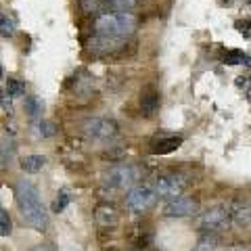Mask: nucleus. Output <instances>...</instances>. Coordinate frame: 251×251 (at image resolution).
<instances>
[{
    "label": "nucleus",
    "instance_id": "1",
    "mask_svg": "<svg viewBox=\"0 0 251 251\" xmlns=\"http://www.w3.org/2000/svg\"><path fill=\"white\" fill-rule=\"evenodd\" d=\"M17 203L21 209V218L27 226H31L34 230H46L49 226V214L42 205L40 193H38V186L29 180H21L17 182Z\"/></svg>",
    "mask_w": 251,
    "mask_h": 251
},
{
    "label": "nucleus",
    "instance_id": "2",
    "mask_svg": "<svg viewBox=\"0 0 251 251\" xmlns=\"http://www.w3.org/2000/svg\"><path fill=\"white\" fill-rule=\"evenodd\" d=\"M138 19L130 11H115V13H100L94 21V31L99 36H111V38H124L130 36L136 29Z\"/></svg>",
    "mask_w": 251,
    "mask_h": 251
},
{
    "label": "nucleus",
    "instance_id": "3",
    "mask_svg": "<svg viewBox=\"0 0 251 251\" xmlns=\"http://www.w3.org/2000/svg\"><path fill=\"white\" fill-rule=\"evenodd\" d=\"M138 180H140V170L136 166H130V163H122V166H115L107 172L103 182L111 188H130Z\"/></svg>",
    "mask_w": 251,
    "mask_h": 251
},
{
    "label": "nucleus",
    "instance_id": "4",
    "mask_svg": "<svg viewBox=\"0 0 251 251\" xmlns=\"http://www.w3.org/2000/svg\"><path fill=\"white\" fill-rule=\"evenodd\" d=\"M155 191L151 186H130L128 195H126V207L134 214L147 211L155 203Z\"/></svg>",
    "mask_w": 251,
    "mask_h": 251
},
{
    "label": "nucleus",
    "instance_id": "5",
    "mask_svg": "<svg viewBox=\"0 0 251 251\" xmlns=\"http://www.w3.org/2000/svg\"><path fill=\"white\" fill-rule=\"evenodd\" d=\"M82 132L92 140H109L117 134V126L103 117H90L82 124Z\"/></svg>",
    "mask_w": 251,
    "mask_h": 251
},
{
    "label": "nucleus",
    "instance_id": "6",
    "mask_svg": "<svg viewBox=\"0 0 251 251\" xmlns=\"http://www.w3.org/2000/svg\"><path fill=\"white\" fill-rule=\"evenodd\" d=\"M199 224H201V228H205V230H224L230 226V211L224 207L207 209L205 214L201 216Z\"/></svg>",
    "mask_w": 251,
    "mask_h": 251
},
{
    "label": "nucleus",
    "instance_id": "7",
    "mask_svg": "<svg viewBox=\"0 0 251 251\" xmlns=\"http://www.w3.org/2000/svg\"><path fill=\"white\" fill-rule=\"evenodd\" d=\"M199 211V203L191 197H172L166 205V216L170 218H188Z\"/></svg>",
    "mask_w": 251,
    "mask_h": 251
},
{
    "label": "nucleus",
    "instance_id": "8",
    "mask_svg": "<svg viewBox=\"0 0 251 251\" xmlns=\"http://www.w3.org/2000/svg\"><path fill=\"white\" fill-rule=\"evenodd\" d=\"M155 195H159V197H178L180 193L184 191V180L180 176H161L157 178V182L153 186Z\"/></svg>",
    "mask_w": 251,
    "mask_h": 251
},
{
    "label": "nucleus",
    "instance_id": "9",
    "mask_svg": "<svg viewBox=\"0 0 251 251\" xmlns=\"http://www.w3.org/2000/svg\"><path fill=\"white\" fill-rule=\"evenodd\" d=\"M90 44V50L94 52H113L120 49V44H122V38H111V36H94L92 40L88 42Z\"/></svg>",
    "mask_w": 251,
    "mask_h": 251
},
{
    "label": "nucleus",
    "instance_id": "10",
    "mask_svg": "<svg viewBox=\"0 0 251 251\" xmlns=\"http://www.w3.org/2000/svg\"><path fill=\"white\" fill-rule=\"evenodd\" d=\"M182 145V138L180 136H168V138H159V140H155L153 143V153H172V151H176V149Z\"/></svg>",
    "mask_w": 251,
    "mask_h": 251
},
{
    "label": "nucleus",
    "instance_id": "11",
    "mask_svg": "<svg viewBox=\"0 0 251 251\" xmlns=\"http://www.w3.org/2000/svg\"><path fill=\"white\" fill-rule=\"evenodd\" d=\"M46 166V157L44 155H27L21 159V168L23 172H27V174H38V172H42Z\"/></svg>",
    "mask_w": 251,
    "mask_h": 251
},
{
    "label": "nucleus",
    "instance_id": "12",
    "mask_svg": "<svg viewBox=\"0 0 251 251\" xmlns=\"http://www.w3.org/2000/svg\"><path fill=\"white\" fill-rule=\"evenodd\" d=\"M97 220H99V224H103V226H115L120 218H117V211L113 207L99 205L97 207Z\"/></svg>",
    "mask_w": 251,
    "mask_h": 251
},
{
    "label": "nucleus",
    "instance_id": "13",
    "mask_svg": "<svg viewBox=\"0 0 251 251\" xmlns=\"http://www.w3.org/2000/svg\"><path fill=\"white\" fill-rule=\"evenodd\" d=\"M42 109H44V103L38 97H34V94H29V97L25 99V111H27V115L31 117V120H40Z\"/></svg>",
    "mask_w": 251,
    "mask_h": 251
},
{
    "label": "nucleus",
    "instance_id": "14",
    "mask_svg": "<svg viewBox=\"0 0 251 251\" xmlns=\"http://www.w3.org/2000/svg\"><path fill=\"white\" fill-rule=\"evenodd\" d=\"M6 94H9L11 99H19V97H25V84L17 77H11L9 82H6Z\"/></svg>",
    "mask_w": 251,
    "mask_h": 251
},
{
    "label": "nucleus",
    "instance_id": "15",
    "mask_svg": "<svg viewBox=\"0 0 251 251\" xmlns=\"http://www.w3.org/2000/svg\"><path fill=\"white\" fill-rule=\"evenodd\" d=\"M218 247V239L214 234H205V237H201V241L195 245L193 251H216Z\"/></svg>",
    "mask_w": 251,
    "mask_h": 251
},
{
    "label": "nucleus",
    "instance_id": "16",
    "mask_svg": "<svg viewBox=\"0 0 251 251\" xmlns=\"http://www.w3.org/2000/svg\"><path fill=\"white\" fill-rule=\"evenodd\" d=\"M13 34H15V23L6 15H0V36L11 38Z\"/></svg>",
    "mask_w": 251,
    "mask_h": 251
},
{
    "label": "nucleus",
    "instance_id": "17",
    "mask_svg": "<svg viewBox=\"0 0 251 251\" xmlns=\"http://www.w3.org/2000/svg\"><path fill=\"white\" fill-rule=\"evenodd\" d=\"M107 2L117 11H132L138 6V0H107Z\"/></svg>",
    "mask_w": 251,
    "mask_h": 251
},
{
    "label": "nucleus",
    "instance_id": "18",
    "mask_svg": "<svg viewBox=\"0 0 251 251\" xmlns=\"http://www.w3.org/2000/svg\"><path fill=\"white\" fill-rule=\"evenodd\" d=\"M13 232V224L6 211H0V237H9Z\"/></svg>",
    "mask_w": 251,
    "mask_h": 251
},
{
    "label": "nucleus",
    "instance_id": "19",
    "mask_svg": "<svg viewBox=\"0 0 251 251\" xmlns=\"http://www.w3.org/2000/svg\"><path fill=\"white\" fill-rule=\"evenodd\" d=\"M80 6L84 13H99L100 9H103V2L100 0H80Z\"/></svg>",
    "mask_w": 251,
    "mask_h": 251
},
{
    "label": "nucleus",
    "instance_id": "20",
    "mask_svg": "<svg viewBox=\"0 0 251 251\" xmlns=\"http://www.w3.org/2000/svg\"><path fill=\"white\" fill-rule=\"evenodd\" d=\"M157 107H159V97H157V94H147L143 99V109L147 113H153Z\"/></svg>",
    "mask_w": 251,
    "mask_h": 251
},
{
    "label": "nucleus",
    "instance_id": "21",
    "mask_svg": "<svg viewBox=\"0 0 251 251\" xmlns=\"http://www.w3.org/2000/svg\"><path fill=\"white\" fill-rule=\"evenodd\" d=\"M69 201H72V197H69L65 191H61V193H59V197L54 199V203H52V211H63V209L69 205Z\"/></svg>",
    "mask_w": 251,
    "mask_h": 251
},
{
    "label": "nucleus",
    "instance_id": "22",
    "mask_svg": "<svg viewBox=\"0 0 251 251\" xmlns=\"http://www.w3.org/2000/svg\"><path fill=\"white\" fill-rule=\"evenodd\" d=\"M226 63H228V65H239V63H247V57L241 50H230L226 54Z\"/></svg>",
    "mask_w": 251,
    "mask_h": 251
},
{
    "label": "nucleus",
    "instance_id": "23",
    "mask_svg": "<svg viewBox=\"0 0 251 251\" xmlns=\"http://www.w3.org/2000/svg\"><path fill=\"white\" fill-rule=\"evenodd\" d=\"M40 134L44 138L54 136V134H57V126H54L52 122H40Z\"/></svg>",
    "mask_w": 251,
    "mask_h": 251
},
{
    "label": "nucleus",
    "instance_id": "24",
    "mask_svg": "<svg viewBox=\"0 0 251 251\" xmlns=\"http://www.w3.org/2000/svg\"><path fill=\"white\" fill-rule=\"evenodd\" d=\"M234 218H237L239 224H245L249 226V207H237V211H234Z\"/></svg>",
    "mask_w": 251,
    "mask_h": 251
},
{
    "label": "nucleus",
    "instance_id": "25",
    "mask_svg": "<svg viewBox=\"0 0 251 251\" xmlns=\"http://www.w3.org/2000/svg\"><path fill=\"white\" fill-rule=\"evenodd\" d=\"M31 251H54L50 245H38V247H34Z\"/></svg>",
    "mask_w": 251,
    "mask_h": 251
},
{
    "label": "nucleus",
    "instance_id": "26",
    "mask_svg": "<svg viewBox=\"0 0 251 251\" xmlns=\"http://www.w3.org/2000/svg\"><path fill=\"white\" fill-rule=\"evenodd\" d=\"M0 80H2V67H0Z\"/></svg>",
    "mask_w": 251,
    "mask_h": 251
},
{
    "label": "nucleus",
    "instance_id": "27",
    "mask_svg": "<svg viewBox=\"0 0 251 251\" xmlns=\"http://www.w3.org/2000/svg\"><path fill=\"white\" fill-rule=\"evenodd\" d=\"M2 97H4V94H2V90H0V100H2Z\"/></svg>",
    "mask_w": 251,
    "mask_h": 251
}]
</instances>
